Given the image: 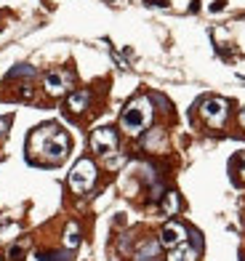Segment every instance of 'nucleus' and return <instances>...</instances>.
<instances>
[{
  "instance_id": "nucleus-11",
  "label": "nucleus",
  "mask_w": 245,
  "mask_h": 261,
  "mask_svg": "<svg viewBox=\"0 0 245 261\" xmlns=\"http://www.w3.org/2000/svg\"><path fill=\"white\" fill-rule=\"evenodd\" d=\"M64 245L69 248V251H75V248L80 245V229H77V224H67V232H64Z\"/></svg>"
},
{
  "instance_id": "nucleus-3",
  "label": "nucleus",
  "mask_w": 245,
  "mask_h": 261,
  "mask_svg": "<svg viewBox=\"0 0 245 261\" xmlns=\"http://www.w3.org/2000/svg\"><path fill=\"white\" fill-rule=\"evenodd\" d=\"M93 181H96V165H93L88 158L77 160L72 173H69V187H72V192H77V195L88 192V189L93 187Z\"/></svg>"
},
{
  "instance_id": "nucleus-18",
  "label": "nucleus",
  "mask_w": 245,
  "mask_h": 261,
  "mask_svg": "<svg viewBox=\"0 0 245 261\" xmlns=\"http://www.w3.org/2000/svg\"><path fill=\"white\" fill-rule=\"evenodd\" d=\"M240 123H242V130H245V110H240Z\"/></svg>"
},
{
  "instance_id": "nucleus-5",
  "label": "nucleus",
  "mask_w": 245,
  "mask_h": 261,
  "mask_svg": "<svg viewBox=\"0 0 245 261\" xmlns=\"http://www.w3.org/2000/svg\"><path fill=\"white\" fill-rule=\"evenodd\" d=\"M91 149L99 152V155H112L118 149V134L115 128H96L91 134Z\"/></svg>"
},
{
  "instance_id": "nucleus-16",
  "label": "nucleus",
  "mask_w": 245,
  "mask_h": 261,
  "mask_svg": "<svg viewBox=\"0 0 245 261\" xmlns=\"http://www.w3.org/2000/svg\"><path fill=\"white\" fill-rule=\"evenodd\" d=\"M8 125H11V117H3V120H0V134H6Z\"/></svg>"
},
{
  "instance_id": "nucleus-6",
  "label": "nucleus",
  "mask_w": 245,
  "mask_h": 261,
  "mask_svg": "<svg viewBox=\"0 0 245 261\" xmlns=\"http://www.w3.org/2000/svg\"><path fill=\"white\" fill-rule=\"evenodd\" d=\"M72 72H64V69H53V72L45 75V91L51 93V96H62L72 88Z\"/></svg>"
},
{
  "instance_id": "nucleus-15",
  "label": "nucleus",
  "mask_w": 245,
  "mask_h": 261,
  "mask_svg": "<svg viewBox=\"0 0 245 261\" xmlns=\"http://www.w3.org/2000/svg\"><path fill=\"white\" fill-rule=\"evenodd\" d=\"M40 261H69L64 253H40Z\"/></svg>"
},
{
  "instance_id": "nucleus-4",
  "label": "nucleus",
  "mask_w": 245,
  "mask_h": 261,
  "mask_svg": "<svg viewBox=\"0 0 245 261\" xmlns=\"http://www.w3.org/2000/svg\"><path fill=\"white\" fill-rule=\"evenodd\" d=\"M200 115H203V120L211 125V128H221L227 123V115H229V110H227V101L224 99H205L203 104H200Z\"/></svg>"
},
{
  "instance_id": "nucleus-8",
  "label": "nucleus",
  "mask_w": 245,
  "mask_h": 261,
  "mask_svg": "<svg viewBox=\"0 0 245 261\" xmlns=\"http://www.w3.org/2000/svg\"><path fill=\"white\" fill-rule=\"evenodd\" d=\"M91 101V93L88 91H75V93H69V99H67V110L69 112H86V107Z\"/></svg>"
},
{
  "instance_id": "nucleus-14",
  "label": "nucleus",
  "mask_w": 245,
  "mask_h": 261,
  "mask_svg": "<svg viewBox=\"0 0 245 261\" xmlns=\"http://www.w3.org/2000/svg\"><path fill=\"white\" fill-rule=\"evenodd\" d=\"M35 75V69L30 64H19L16 69H11L8 72V80H14V77H32Z\"/></svg>"
},
{
  "instance_id": "nucleus-17",
  "label": "nucleus",
  "mask_w": 245,
  "mask_h": 261,
  "mask_svg": "<svg viewBox=\"0 0 245 261\" xmlns=\"http://www.w3.org/2000/svg\"><path fill=\"white\" fill-rule=\"evenodd\" d=\"M221 8H224V0H216V3L211 6V11H221Z\"/></svg>"
},
{
  "instance_id": "nucleus-1",
  "label": "nucleus",
  "mask_w": 245,
  "mask_h": 261,
  "mask_svg": "<svg viewBox=\"0 0 245 261\" xmlns=\"http://www.w3.org/2000/svg\"><path fill=\"white\" fill-rule=\"evenodd\" d=\"M30 152L45 163H62L69 152V136L59 125H40L30 136Z\"/></svg>"
},
{
  "instance_id": "nucleus-13",
  "label": "nucleus",
  "mask_w": 245,
  "mask_h": 261,
  "mask_svg": "<svg viewBox=\"0 0 245 261\" xmlns=\"http://www.w3.org/2000/svg\"><path fill=\"white\" fill-rule=\"evenodd\" d=\"M232 171L237 173V181H242V184H245V152H242V155H237L235 160H232Z\"/></svg>"
},
{
  "instance_id": "nucleus-12",
  "label": "nucleus",
  "mask_w": 245,
  "mask_h": 261,
  "mask_svg": "<svg viewBox=\"0 0 245 261\" xmlns=\"http://www.w3.org/2000/svg\"><path fill=\"white\" fill-rule=\"evenodd\" d=\"M162 211L173 216V213L179 211V195L176 192H162Z\"/></svg>"
},
{
  "instance_id": "nucleus-10",
  "label": "nucleus",
  "mask_w": 245,
  "mask_h": 261,
  "mask_svg": "<svg viewBox=\"0 0 245 261\" xmlns=\"http://www.w3.org/2000/svg\"><path fill=\"white\" fill-rule=\"evenodd\" d=\"M160 251V240H147L142 248L136 251V261H155Z\"/></svg>"
},
{
  "instance_id": "nucleus-7",
  "label": "nucleus",
  "mask_w": 245,
  "mask_h": 261,
  "mask_svg": "<svg viewBox=\"0 0 245 261\" xmlns=\"http://www.w3.org/2000/svg\"><path fill=\"white\" fill-rule=\"evenodd\" d=\"M181 243H186V227L179 221H168L166 227L160 229V245H166V248H179Z\"/></svg>"
},
{
  "instance_id": "nucleus-9",
  "label": "nucleus",
  "mask_w": 245,
  "mask_h": 261,
  "mask_svg": "<svg viewBox=\"0 0 245 261\" xmlns=\"http://www.w3.org/2000/svg\"><path fill=\"white\" fill-rule=\"evenodd\" d=\"M168 261H197V248L181 243L179 248H173V251H171Z\"/></svg>"
},
{
  "instance_id": "nucleus-19",
  "label": "nucleus",
  "mask_w": 245,
  "mask_h": 261,
  "mask_svg": "<svg viewBox=\"0 0 245 261\" xmlns=\"http://www.w3.org/2000/svg\"><path fill=\"white\" fill-rule=\"evenodd\" d=\"M0 261H3V258H0Z\"/></svg>"
},
{
  "instance_id": "nucleus-2",
  "label": "nucleus",
  "mask_w": 245,
  "mask_h": 261,
  "mask_svg": "<svg viewBox=\"0 0 245 261\" xmlns=\"http://www.w3.org/2000/svg\"><path fill=\"white\" fill-rule=\"evenodd\" d=\"M152 115H155L152 112V101H149L147 96H139L123 110L120 128L125 130V134H131V136H139V134L147 130L149 123H152Z\"/></svg>"
}]
</instances>
